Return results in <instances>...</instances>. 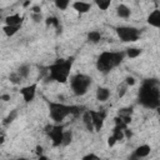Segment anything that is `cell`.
Listing matches in <instances>:
<instances>
[{"mask_svg":"<svg viewBox=\"0 0 160 160\" xmlns=\"http://www.w3.org/2000/svg\"><path fill=\"white\" fill-rule=\"evenodd\" d=\"M125 59V51H104L96 60V69L101 74H109Z\"/></svg>","mask_w":160,"mask_h":160,"instance_id":"cell-3","label":"cell"},{"mask_svg":"<svg viewBox=\"0 0 160 160\" xmlns=\"http://www.w3.org/2000/svg\"><path fill=\"white\" fill-rule=\"evenodd\" d=\"M150 151H151L150 145H148V144H142V145H139L132 152H134V155H136L139 159H142V158H146V156L150 154Z\"/></svg>","mask_w":160,"mask_h":160,"instance_id":"cell-14","label":"cell"},{"mask_svg":"<svg viewBox=\"0 0 160 160\" xmlns=\"http://www.w3.org/2000/svg\"><path fill=\"white\" fill-rule=\"evenodd\" d=\"M72 131L71 130H64L62 132V140H61V145L62 146H68L72 142Z\"/></svg>","mask_w":160,"mask_h":160,"instance_id":"cell-22","label":"cell"},{"mask_svg":"<svg viewBox=\"0 0 160 160\" xmlns=\"http://www.w3.org/2000/svg\"><path fill=\"white\" fill-rule=\"evenodd\" d=\"M4 140H5L4 135H1V134H0V145H1V144H4Z\"/></svg>","mask_w":160,"mask_h":160,"instance_id":"cell-40","label":"cell"},{"mask_svg":"<svg viewBox=\"0 0 160 160\" xmlns=\"http://www.w3.org/2000/svg\"><path fill=\"white\" fill-rule=\"evenodd\" d=\"M71 6L79 14H85L91 9V4L90 2H85V1H75V2L71 4Z\"/></svg>","mask_w":160,"mask_h":160,"instance_id":"cell-13","label":"cell"},{"mask_svg":"<svg viewBox=\"0 0 160 160\" xmlns=\"http://www.w3.org/2000/svg\"><path fill=\"white\" fill-rule=\"evenodd\" d=\"M135 82H136V80H135L132 76H126V78H125V81H124V84H125L128 88L135 85Z\"/></svg>","mask_w":160,"mask_h":160,"instance_id":"cell-32","label":"cell"},{"mask_svg":"<svg viewBox=\"0 0 160 160\" xmlns=\"http://www.w3.org/2000/svg\"><path fill=\"white\" fill-rule=\"evenodd\" d=\"M116 15L121 19H129L130 15H131V10L125 4H119L116 6Z\"/></svg>","mask_w":160,"mask_h":160,"instance_id":"cell-15","label":"cell"},{"mask_svg":"<svg viewBox=\"0 0 160 160\" xmlns=\"http://www.w3.org/2000/svg\"><path fill=\"white\" fill-rule=\"evenodd\" d=\"M126 90H128V86L125 84H121L119 88H118V95L119 98H122L125 94H126Z\"/></svg>","mask_w":160,"mask_h":160,"instance_id":"cell-30","label":"cell"},{"mask_svg":"<svg viewBox=\"0 0 160 160\" xmlns=\"http://www.w3.org/2000/svg\"><path fill=\"white\" fill-rule=\"evenodd\" d=\"M89 114H90V118H91L94 131H100L104 126V120L106 118V111H104V110H100V111L89 110Z\"/></svg>","mask_w":160,"mask_h":160,"instance_id":"cell-7","label":"cell"},{"mask_svg":"<svg viewBox=\"0 0 160 160\" xmlns=\"http://www.w3.org/2000/svg\"><path fill=\"white\" fill-rule=\"evenodd\" d=\"M16 72H18V75H19L21 79H26V78L30 75V66H29L28 64H22V65H20V66L18 68Z\"/></svg>","mask_w":160,"mask_h":160,"instance_id":"cell-21","label":"cell"},{"mask_svg":"<svg viewBox=\"0 0 160 160\" xmlns=\"http://www.w3.org/2000/svg\"><path fill=\"white\" fill-rule=\"evenodd\" d=\"M139 102L148 109H158L160 105V85L156 79H148L139 90Z\"/></svg>","mask_w":160,"mask_h":160,"instance_id":"cell-1","label":"cell"},{"mask_svg":"<svg viewBox=\"0 0 160 160\" xmlns=\"http://www.w3.org/2000/svg\"><path fill=\"white\" fill-rule=\"evenodd\" d=\"M35 154L38 155V158L41 156V155H44V148H42L41 145H38V146L35 148Z\"/></svg>","mask_w":160,"mask_h":160,"instance_id":"cell-33","label":"cell"},{"mask_svg":"<svg viewBox=\"0 0 160 160\" xmlns=\"http://www.w3.org/2000/svg\"><path fill=\"white\" fill-rule=\"evenodd\" d=\"M128 160H140V159H139L136 155H134V152H132V154L129 156V159H128Z\"/></svg>","mask_w":160,"mask_h":160,"instance_id":"cell-38","label":"cell"},{"mask_svg":"<svg viewBox=\"0 0 160 160\" xmlns=\"http://www.w3.org/2000/svg\"><path fill=\"white\" fill-rule=\"evenodd\" d=\"M54 4L59 10H66L68 6L70 5V1H68V0H56Z\"/></svg>","mask_w":160,"mask_h":160,"instance_id":"cell-26","label":"cell"},{"mask_svg":"<svg viewBox=\"0 0 160 160\" xmlns=\"http://www.w3.org/2000/svg\"><path fill=\"white\" fill-rule=\"evenodd\" d=\"M0 18H1V9H0Z\"/></svg>","mask_w":160,"mask_h":160,"instance_id":"cell-43","label":"cell"},{"mask_svg":"<svg viewBox=\"0 0 160 160\" xmlns=\"http://www.w3.org/2000/svg\"><path fill=\"white\" fill-rule=\"evenodd\" d=\"M0 100H2V101H9V100H10V95H9V94L0 95Z\"/></svg>","mask_w":160,"mask_h":160,"instance_id":"cell-37","label":"cell"},{"mask_svg":"<svg viewBox=\"0 0 160 160\" xmlns=\"http://www.w3.org/2000/svg\"><path fill=\"white\" fill-rule=\"evenodd\" d=\"M131 136H132V131H131L129 128L124 129V138H125V139H130Z\"/></svg>","mask_w":160,"mask_h":160,"instance_id":"cell-34","label":"cell"},{"mask_svg":"<svg viewBox=\"0 0 160 160\" xmlns=\"http://www.w3.org/2000/svg\"><path fill=\"white\" fill-rule=\"evenodd\" d=\"M45 24H46V26L52 25L56 29V32L58 34L61 32V24H60V20L56 16H49V18H46L45 19Z\"/></svg>","mask_w":160,"mask_h":160,"instance_id":"cell-17","label":"cell"},{"mask_svg":"<svg viewBox=\"0 0 160 160\" xmlns=\"http://www.w3.org/2000/svg\"><path fill=\"white\" fill-rule=\"evenodd\" d=\"M36 89H38V82H34V84L22 86V88L20 89V94H21V96H22L25 104H29V102H31V101L35 99Z\"/></svg>","mask_w":160,"mask_h":160,"instance_id":"cell-9","label":"cell"},{"mask_svg":"<svg viewBox=\"0 0 160 160\" xmlns=\"http://www.w3.org/2000/svg\"><path fill=\"white\" fill-rule=\"evenodd\" d=\"M116 142H118V141L115 140V138H114L112 135H110V136L108 138V145H109L110 148H111V146H114V145H115Z\"/></svg>","mask_w":160,"mask_h":160,"instance_id":"cell-35","label":"cell"},{"mask_svg":"<svg viewBox=\"0 0 160 160\" xmlns=\"http://www.w3.org/2000/svg\"><path fill=\"white\" fill-rule=\"evenodd\" d=\"M81 119H82V124H84V126L86 128V130L90 131V132H92V131H94V126H92V122H91V118H90L89 110H86V111L82 112Z\"/></svg>","mask_w":160,"mask_h":160,"instance_id":"cell-18","label":"cell"},{"mask_svg":"<svg viewBox=\"0 0 160 160\" xmlns=\"http://www.w3.org/2000/svg\"><path fill=\"white\" fill-rule=\"evenodd\" d=\"M148 24L149 25H151V26H154V28H160V10L159 9H155V10H152L150 14H149V16H148Z\"/></svg>","mask_w":160,"mask_h":160,"instance_id":"cell-11","label":"cell"},{"mask_svg":"<svg viewBox=\"0 0 160 160\" xmlns=\"http://www.w3.org/2000/svg\"><path fill=\"white\" fill-rule=\"evenodd\" d=\"M18 115H19V111L16 110V109H14V110H11L5 118H4V120H2V125L4 126H8V125H10L16 118H18Z\"/></svg>","mask_w":160,"mask_h":160,"instance_id":"cell-19","label":"cell"},{"mask_svg":"<svg viewBox=\"0 0 160 160\" xmlns=\"http://www.w3.org/2000/svg\"><path fill=\"white\" fill-rule=\"evenodd\" d=\"M9 80H10V82H12L14 85H19V84L22 81V79L18 75L16 71H14V72H11V74L9 75Z\"/></svg>","mask_w":160,"mask_h":160,"instance_id":"cell-27","label":"cell"},{"mask_svg":"<svg viewBox=\"0 0 160 160\" xmlns=\"http://www.w3.org/2000/svg\"><path fill=\"white\" fill-rule=\"evenodd\" d=\"M48 106H49V115L55 124H61L65 120V118H68L69 115L76 116L81 111L80 106L66 105V104L55 102V101H48Z\"/></svg>","mask_w":160,"mask_h":160,"instance_id":"cell-4","label":"cell"},{"mask_svg":"<svg viewBox=\"0 0 160 160\" xmlns=\"http://www.w3.org/2000/svg\"><path fill=\"white\" fill-rule=\"evenodd\" d=\"M110 89H108V88H104V86H99L98 89H96V92H95V98H96V100L98 101H100V102H105L109 98H110Z\"/></svg>","mask_w":160,"mask_h":160,"instance_id":"cell-12","label":"cell"},{"mask_svg":"<svg viewBox=\"0 0 160 160\" xmlns=\"http://www.w3.org/2000/svg\"><path fill=\"white\" fill-rule=\"evenodd\" d=\"M31 14H41V8L39 5H35L31 8Z\"/></svg>","mask_w":160,"mask_h":160,"instance_id":"cell-36","label":"cell"},{"mask_svg":"<svg viewBox=\"0 0 160 160\" xmlns=\"http://www.w3.org/2000/svg\"><path fill=\"white\" fill-rule=\"evenodd\" d=\"M29 5H30V1H25V2L22 4V6H24V8H28Z\"/></svg>","mask_w":160,"mask_h":160,"instance_id":"cell-41","label":"cell"},{"mask_svg":"<svg viewBox=\"0 0 160 160\" xmlns=\"http://www.w3.org/2000/svg\"><path fill=\"white\" fill-rule=\"evenodd\" d=\"M81 160H102V159L100 156H98L96 154H94V152H89V154L84 155Z\"/></svg>","mask_w":160,"mask_h":160,"instance_id":"cell-29","label":"cell"},{"mask_svg":"<svg viewBox=\"0 0 160 160\" xmlns=\"http://www.w3.org/2000/svg\"><path fill=\"white\" fill-rule=\"evenodd\" d=\"M5 25L8 26H21L22 24V16L20 14H11L5 18Z\"/></svg>","mask_w":160,"mask_h":160,"instance_id":"cell-10","label":"cell"},{"mask_svg":"<svg viewBox=\"0 0 160 160\" xmlns=\"http://www.w3.org/2000/svg\"><path fill=\"white\" fill-rule=\"evenodd\" d=\"M74 60V56H69L68 59H58L54 64L49 66V79L61 84L66 82L70 76Z\"/></svg>","mask_w":160,"mask_h":160,"instance_id":"cell-2","label":"cell"},{"mask_svg":"<svg viewBox=\"0 0 160 160\" xmlns=\"http://www.w3.org/2000/svg\"><path fill=\"white\" fill-rule=\"evenodd\" d=\"M95 4L100 10H108L111 5V1L110 0H96Z\"/></svg>","mask_w":160,"mask_h":160,"instance_id":"cell-25","label":"cell"},{"mask_svg":"<svg viewBox=\"0 0 160 160\" xmlns=\"http://www.w3.org/2000/svg\"><path fill=\"white\" fill-rule=\"evenodd\" d=\"M38 160H49V158H48V156H45V155H41V156H39V158H38Z\"/></svg>","mask_w":160,"mask_h":160,"instance_id":"cell-39","label":"cell"},{"mask_svg":"<svg viewBox=\"0 0 160 160\" xmlns=\"http://www.w3.org/2000/svg\"><path fill=\"white\" fill-rule=\"evenodd\" d=\"M101 38H102V35H101V32L98 31V30H91V31H89L88 35H86V40H88L89 42H92V44L100 42Z\"/></svg>","mask_w":160,"mask_h":160,"instance_id":"cell-16","label":"cell"},{"mask_svg":"<svg viewBox=\"0 0 160 160\" xmlns=\"http://www.w3.org/2000/svg\"><path fill=\"white\" fill-rule=\"evenodd\" d=\"M132 114V106H128V108H122L119 110L118 112V116L122 118V116H131Z\"/></svg>","mask_w":160,"mask_h":160,"instance_id":"cell-28","label":"cell"},{"mask_svg":"<svg viewBox=\"0 0 160 160\" xmlns=\"http://www.w3.org/2000/svg\"><path fill=\"white\" fill-rule=\"evenodd\" d=\"M31 20L34 22L39 24V22H41L44 20V16H42V14H31Z\"/></svg>","mask_w":160,"mask_h":160,"instance_id":"cell-31","label":"cell"},{"mask_svg":"<svg viewBox=\"0 0 160 160\" xmlns=\"http://www.w3.org/2000/svg\"><path fill=\"white\" fill-rule=\"evenodd\" d=\"M19 30H20V26H8V25L2 26V31H4V34H5L8 38L14 36Z\"/></svg>","mask_w":160,"mask_h":160,"instance_id":"cell-23","label":"cell"},{"mask_svg":"<svg viewBox=\"0 0 160 160\" xmlns=\"http://www.w3.org/2000/svg\"><path fill=\"white\" fill-rule=\"evenodd\" d=\"M92 84V79L86 74H75L70 78V88L76 96H82L88 92Z\"/></svg>","mask_w":160,"mask_h":160,"instance_id":"cell-5","label":"cell"},{"mask_svg":"<svg viewBox=\"0 0 160 160\" xmlns=\"http://www.w3.org/2000/svg\"><path fill=\"white\" fill-rule=\"evenodd\" d=\"M115 31L122 42H134L140 38V30L134 26H118Z\"/></svg>","mask_w":160,"mask_h":160,"instance_id":"cell-6","label":"cell"},{"mask_svg":"<svg viewBox=\"0 0 160 160\" xmlns=\"http://www.w3.org/2000/svg\"><path fill=\"white\" fill-rule=\"evenodd\" d=\"M18 160H26L25 158H20V159H18Z\"/></svg>","mask_w":160,"mask_h":160,"instance_id":"cell-42","label":"cell"},{"mask_svg":"<svg viewBox=\"0 0 160 160\" xmlns=\"http://www.w3.org/2000/svg\"><path fill=\"white\" fill-rule=\"evenodd\" d=\"M114 138H115V140L116 141H122L125 138H124V130L122 129H120V128H118V126H114V129H112V134H111Z\"/></svg>","mask_w":160,"mask_h":160,"instance_id":"cell-24","label":"cell"},{"mask_svg":"<svg viewBox=\"0 0 160 160\" xmlns=\"http://www.w3.org/2000/svg\"><path fill=\"white\" fill-rule=\"evenodd\" d=\"M62 132H64V125H61V124L52 125L51 130L48 132V135H49L50 139H51L52 146H60V145H61Z\"/></svg>","mask_w":160,"mask_h":160,"instance_id":"cell-8","label":"cell"},{"mask_svg":"<svg viewBox=\"0 0 160 160\" xmlns=\"http://www.w3.org/2000/svg\"><path fill=\"white\" fill-rule=\"evenodd\" d=\"M142 52V50L140 48H128L125 50V56H128L129 59H135L138 56H140Z\"/></svg>","mask_w":160,"mask_h":160,"instance_id":"cell-20","label":"cell"}]
</instances>
